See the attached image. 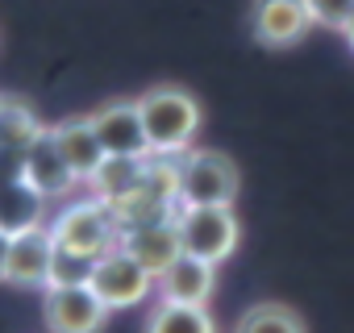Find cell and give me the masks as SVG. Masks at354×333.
Wrapping results in <instances>:
<instances>
[{
	"label": "cell",
	"instance_id": "1",
	"mask_svg": "<svg viewBox=\"0 0 354 333\" xmlns=\"http://www.w3.org/2000/svg\"><path fill=\"white\" fill-rule=\"evenodd\" d=\"M138 117L150 142V154H184L205 125L201 100L184 84H154L138 96Z\"/></svg>",
	"mask_w": 354,
	"mask_h": 333
},
{
	"label": "cell",
	"instance_id": "21",
	"mask_svg": "<svg viewBox=\"0 0 354 333\" xmlns=\"http://www.w3.org/2000/svg\"><path fill=\"white\" fill-rule=\"evenodd\" d=\"M342 34H346V42H350V50H354V17H350V26H346Z\"/></svg>",
	"mask_w": 354,
	"mask_h": 333
},
{
	"label": "cell",
	"instance_id": "20",
	"mask_svg": "<svg viewBox=\"0 0 354 333\" xmlns=\"http://www.w3.org/2000/svg\"><path fill=\"white\" fill-rule=\"evenodd\" d=\"M9 242H13V234L0 229V283H5V267H9Z\"/></svg>",
	"mask_w": 354,
	"mask_h": 333
},
{
	"label": "cell",
	"instance_id": "11",
	"mask_svg": "<svg viewBox=\"0 0 354 333\" xmlns=\"http://www.w3.org/2000/svg\"><path fill=\"white\" fill-rule=\"evenodd\" d=\"M21 180L50 204V200H63L80 180L71 175V166L63 162V154L55 150V137H50V125L26 146V171H21Z\"/></svg>",
	"mask_w": 354,
	"mask_h": 333
},
{
	"label": "cell",
	"instance_id": "17",
	"mask_svg": "<svg viewBox=\"0 0 354 333\" xmlns=\"http://www.w3.org/2000/svg\"><path fill=\"white\" fill-rule=\"evenodd\" d=\"M142 333H217V321L209 308H184V304H154Z\"/></svg>",
	"mask_w": 354,
	"mask_h": 333
},
{
	"label": "cell",
	"instance_id": "13",
	"mask_svg": "<svg viewBox=\"0 0 354 333\" xmlns=\"http://www.w3.org/2000/svg\"><path fill=\"white\" fill-rule=\"evenodd\" d=\"M50 137H55V150L63 154V162L71 166V175L80 184H92V175L100 171V162L109 158L96 129H92V117H67L59 125H50Z\"/></svg>",
	"mask_w": 354,
	"mask_h": 333
},
{
	"label": "cell",
	"instance_id": "7",
	"mask_svg": "<svg viewBox=\"0 0 354 333\" xmlns=\"http://www.w3.org/2000/svg\"><path fill=\"white\" fill-rule=\"evenodd\" d=\"M42 321L50 333H100L109 325V308L96 300L88 283L80 287H46Z\"/></svg>",
	"mask_w": 354,
	"mask_h": 333
},
{
	"label": "cell",
	"instance_id": "16",
	"mask_svg": "<svg viewBox=\"0 0 354 333\" xmlns=\"http://www.w3.org/2000/svg\"><path fill=\"white\" fill-rule=\"evenodd\" d=\"M142 166H146V158H104L100 162V171L92 175V196L96 200H104V204H113V200H121V196H129L133 188H142Z\"/></svg>",
	"mask_w": 354,
	"mask_h": 333
},
{
	"label": "cell",
	"instance_id": "9",
	"mask_svg": "<svg viewBox=\"0 0 354 333\" xmlns=\"http://www.w3.org/2000/svg\"><path fill=\"white\" fill-rule=\"evenodd\" d=\"M92 117V129L104 146V154L113 158H146L150 154V142H146V129H142V117H138V100H104L100 108L88 113Z\"/></svg>",
	"mask_w": 354,
	"mask_h": 333
},
{
	"label": "cell",
	"instance_id": "15",
	"mask_svg": "<svg viewBox=\"0 0 354 333\" xmlns=\"http://www.w3.org/2000/svg\"><path fill=\"white\" fill-rule=\"evenodd\" d=\"M230 333H308V325H304V316L292 304H283V300H259V304H250L234 321Z\"/></svg>",
	"mask_w": 354,
	"mask_h": 333
},
{
	"label": "cell",
	"instance_id": "3",
	"mask_svg": "<svg viewBox=\"0 0 354 333\" xmlns=\"http://www.w3.org/2000/svg\"><path fill=\"white\" fill-rule=\"evenodd\" d=\"M46 229L59 250L84 254V258H104L109 250H117V234H121L113 209L96 196L67 204L63 213H55V221H46Z\"/></svg>",
	"mask_w": 354,
	"mask_h": 333
},
{
	"label": "cell",
	"instance_id": "14",
	"mask_svg": "<svg viewBox=\"0 0 354 333\" xmlns=\"http://www.w3.org/2000/svg\"><path fill=\"white\" fill-rule=\"evenodd\" d=\"M42 217H46V200L26 180L0 184V229H5V234H21V229L46 225Z\"/></svg>",
	"mask_w": 354,
	"mask_h": 333
},
{
	"label": "cell",
	"instance_id": "18",
	"mask_svg": "<svg viewBox=\"0 0 354 333\" xmlns=\"http://www.w3.org/2000/svg\"><path fill=\"white\" fill-rule=\"evenodd\" d=\"M92 267H96V258H84V254H71V250L55 246V263H50V283L46 287H80V283L92 279Z\"/></svg>",
	"mask_w": 354,
	"mask_h": 333
},
{
	"label": "cell",
	"instance_id": "4",
	"mask_svg": "<svg viewBox=\"0 0 354 333\" xmlns=\"http://www.w3.org/2000/svg\"><path fill=\"white\" fill-rule=\"evenodd\" d=\"M175 234H180L184 254L205 258L213 267H221L242 246V221L234 217V209H180Z\"/></svg>",
	"mask_w": 354,
	"mask_h": 333
},
{
	"label": "cell",
	"instance_id": "8",
	"mask_svg": "<svg viewBox=\"0 0 354 333\" xmlns=\"http://www.w3.org/2000/svg\"><path fill=\"white\" fill-rule=\"evenodd\" d=\"M217 296V267L192 254H180L158 279H154V304H184V308H209Z\"/></svg>",
	"mask_w": 354,
	"mask_h": 333
},
{
	"label": "cell",
	"instance_id": "12",
	"mask_svg": "<svg viewBox=\"0 0 354 333\" xmlns=\"http://www.w3.org/2000/svg\"><path fill=\"white\" fill-rule=\"evenodd\" d=\"M117 250L129 254L133 263H142L154 279L184 254L180 246V234H175V217L171 221H158V225H138V229H121L117 234Z\"/></svg>",
	"mask_w": 354,
	"mask_h": 333
},
{
	"label": "cell",
	"instance_id": "6",
	"mask_svg": "<svg viewBox=\"0 0 354 333\" xmlns=\"http://www.w3.org/2000/svg\"><path fill=\"white\" fill-rule=\"evenodd\" d=\"M313 17L304 0H254L250 5V34L267 50H292L313 34Z\"/></svg>",
	"mask_w": 354,
	"mask_h": 333
},
{
	"label": "cell",
	"instance_id": "2",
	"mask_svg": "<svg viewBox=\"0 0 354 333\" xmlns=\"http://www.w3.org/2000/svg\"><path fill=\"white\" fill-rule=\"evenodd\" d=\"M242 188L238 162L221 150L180 154V209H234Z\"/></svg>",
	"mask_w": 354,
	"mask_h": 333
},
{
	"label": "cell",
	"instance_id": "5",
	"mask_svg": "<svg viewBox=\"0 0 354 333\" xmlns=\"http://www.w3.org/2000/svg\"><path fill=\"white\" fill-rule=\"evenodd\" d=\"M88 287L96 292V300H100L109 312H117V308H133V304H142L146 296H154V275H150L142 263H133L129 254L109 250L104 258H96Z\"/></svg>",
	"mask_w": 354,
	"mask_h": 333
},
{
	"label": "cell",
	"instance_id": "10",
	"mask_svg": "<svg viewBox=\"0 0 354 333\" xmlns=\"http://www.w3.org/2000/svg\"><path fill=\"white\" fill-rule=\"evenodd\" d=\"M50 263H55V238L46 225L21 229L9 242V267H5V283L13 287H42L50 283Z\"/></svg>",
	"mask_w": 354,
	"mask_h": 333
},
{
	"label": "cell",
	"instance_id": "19",
	"mask_svg": "<svg viewBox=\"0 0 354 333\" xmlns=\"http://www.w3.org/2000/svg\"><path fill=\"white\" fill-rule=\"evenodd\" d=\"M304 9H308L313 26L342 34L350 26V17H354V0H304Z\"/></svg>",
	"mask_w": 354,
	"mask_h": 333
}]
</instances>
